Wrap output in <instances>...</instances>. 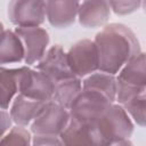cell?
I'll list each match as a JSON object with an SVG mask.
<instances>
[{"label":"cell","mask_w":146,"mask_h":146,"mask_svg":"<svg viewBox=\"0 0 146 146\" xmlns=\"http://www.w3.org/2000/svg\"><path fill=\"white\" fill-rule=\"evenodd\" d=\"M32 146H63L59 137L34 135L32 138Z\"/></svg>","instance_id":"cell-22"},{"label":"cell","mask_w":146,"mask_h":146,"mask_svg":"<svg viewBox=\"0 0 146 146\" xmlns=\"http://www.w3.org/2000/svg\"><path fill=\"white\" fill-rule=\"evenodd\" d=\"M13 120L9 112L6 110H0V139L11 129Z\"/></svg>","instance_id":"cell-23"},{"label":"cell","mask_w":146,"mask_h":146,"mask_svg":"<svg viewBox=\"0 0 146 146\" xmlns=\"http://www.w3.org/2000/svg\"><path fill=\"white\" fill-rule=\"evenodd\" d=\"M125 113L130 115L138 125L144 127L145 125V107H146V96L145 94H140L130 100L125 102L124 104L121 105Z\"/></svg>","instance_id":"cell-19"},{"label":"cell","mask_w":146,"mask_h":146,"mask_svg":"<svg viewBox=\"0 0 146 146\" xmlns=\"http://www.w3.org/2000/svg\"><path fill=\"white\" fill-rule=\"evenodd\" d=\"M82 91V81L79 78H72L55 83L51 100L70 110L76 97Z\"/></svg>","instance_id":"cell-18"},{"label":"cell","mask_w":146,"mask_h":146,"mask_svg":"<svg viewBox=\"0 0 146 146\" xmlns=\"http://www.w3.org/2000/svg\"><path fill=\"white\" fill-rule=\"evenodd\" d=\"M55 83L38 70L22 66L18 83V94L39 102H49L52 98Z\"/></svg>","instance_id":"cell-8"},{"label":"cell","mask_w":146,"mask_h":146,"mask_svg":"<svg viewBox=\"0 0 146 146\" xmlns=\"http://www.w3.org/2000/svg\"><path fill=\"white\" fill-rule=\"evenodd\" d=\"M112 146H133V144L130 141V139H125V140H122V141H119Z\"/></svg>","instance_id":"cell-24"},{"label":"cell","mask_w":146,"mask_h":146,"mask_svg":"<svg viewBox=\"0 0 146 146\" xmlns=\"http://www.w3.org/2000/svg\"><path fill=\"white\" fill-rule=\"evenodd\" d=\"M0 146H32L31 133L27 129L16 125L0 139Z\"/></svg>","instance_id":"cell-20"},{"label":"cell","mask_w":146,"mask_h":146,"mask_svg":"<svg viewBox=\"0 0 146 146\" xmlns=\"http://www.w3.org/2000/svg\"><path fill=\"white\" fill-rule=\"evenodd\" d=\"M3 30H5V29H3V24H2L1 22H0V34H1L2 32H3Z\"/></svg>","instance_id":"cell-25"},{"label":"cell","mask_w":146,"mask_h":146,"mask_svg":"<svg viewBox=\"0 0 146 146\" xmlns=\"http://www.w3.org/2000/svg\"><path fill=\"white\" fill-rule=\"evenodd\" d=\"M15 33L24 47V63L26 66L38 63L46 54L49 46L48 32L40 27H16Z\"/></svg>","instance_id":"cell-9"},{"label":"cell","mask_w":146,"mask_h":146,"mask_svg":"<svg viewBox=\"0 0 146 146\" xmlns=\"http://www.w3.org/2000/svg\"><path fill=\"white\" fill-rule=\"evenodd\" d=\"M95 146H112L129 139L133 132V123L123 107L112 104L100 116L89 123Z\"/></svg>","instance_id":"cell-2"},{"label":"cell","mask_w":146,"mask_h":146,"mask_svg":"<svg viewBox=\"0 0 146 146\" xmlns=\"http://www.w3.org/2000/svg\"><path fill=\"white\" fill-rule=\"evenodd\" d=\"M70 120L71 117L68 110L52 100H49L30 124L31 131L34 135L59 137V135L70 123Z\"/></svg>","instance_id":"cell-4"},{"label":"cell","mask_w":146,"mask_h":146,"mask_svg":"<svg viewBox=\"0 0 146 146\" xmlns=\"http://www.w3.org/2000/svg\"><path fill=\"white\" fill-rule=\"evenodd\" d=\"M63 146H95L88 123L70 120L65 130L59 135Z\"/></svg>","instance_id":"cell-17"},{"label":"cell","mask_w":146,"mask_h":146,"mask_svg":"<svg viewBox=\"0 0 146 146\" xmlns=\"http://www.w3.org/2000/svg\"><path fill=\"white\" fill-rule=\"evenodd\" d=\"M47 102H39L17 94L10 104L9 114L14 123L18 127H27L39 115Z\"/></svg>","instance_id":"cell-11"},{"label":"cell","mask_w":146,"mask_h":146,"mask_svg":"<svg viewBox=\"0 0 146 146\" xmlns=\"http://www.w3.org/2000/svg\"><path fill=\"white\" fill-rule=\"evenodd\" d=\"M72 73L79 78H86L98 71V55L94 41L82 39L76 41L66 52Z\"/></svg>","instance_id":"cell-5"},{"label":"cell","mask_w":146,"mask_h":146,"mask_svg":"<svg viewBox=\"0 0 146 146\" xmlns=\"http://www.w3.org/2000/svg\"><path fill=\"white\" fill-rule=\"evenodd\" d=\"M98 55V71L115 75L141 49L133 31L124 24L105 25L94 40Z\"/></svg>","instance_id":"cell-1"},{"label":"cell","mask_w":146,"mask_h":146,"mask_svg":"<svg viewBox=\"0 0 146 146\" xmlns=\"http://www.w3.org/2000/svg\"><path fill=\"white\" fill-rule=\"evenodd\" d=\"M82 90L95 91L106 97L111 103L116 98V79L115 75L104 72H95L86 76L82 81Z\"/></svg>","instance_id":"cell-15"},{"label":"cell","mask_w":146,"mask_h":146,"mask_svg":"<svg viewBox=\"0 0 146 146\" xmlns=\"http://www.w3.org/2000/svg\"><path fill=\"white\" fill-rule=\"evenodd\" d=\"M111 15L108 1H83L79 2L78 19L87 29L100 27L106 24Z\"/></svg>","instance_id":"cell-12"},{"label":"cell","mask_w":146,"mask_h":146,"mask_svg":"<svg viewBox=\"0 0 146 146\" xmlns=\"http://www.w3.org/2000/svg\"><path fill=\"white\" fill-rule=\"evenodd\" d=\"M116 98L119 105L146 91V63L145 54L140 51L132 57L117 73Z\"/></svg>","instance_id":"cell-3"},{"label":"cell","mask_w":146,"mask_h":146,"mask_svg":"<svg viewBox=\"0 0 146 146\" xmlns=\"http://www.w3.org/2000/svg\"><path fill=\"white\" fill-rule=\"evenodd\" d=\"M78 8V1H46V17L51 26L66 29L75 22Z\"/></svg>","instance_id":"cell-13"},{"label":"cell","mask_w":146,"mask_h":146,"mask_svg":"<svg viewBox=\"0 0 146 146\" xmlns=\"http://www.w3.org/2000/svg\"><path fill=\"white\" fill-rule=\"evenodd\" d=\"M7 14L17 27L40 26L46 19V1L14 0L8 3Z\"/></svg>","instance_id":"cell-7"},{"label":"cell","mask_w":146,"mask_h":146,"mask_svg":"<svg viewBox=\"0 0 146 146\" xmlns=\"http://www.w3.org/2000/svg\"><path fill=\"white\" fill-rule=\"evenodd\" d=\"M141 1H108L111 10L116 15H127L136 11L140 6Z\"/></svg>","instance_id":"cell-21"},{"label":"cell","mask_w":146,"mask_h":146,"mask_svg":"<svg viewBox=\"0 0 146 146\" xmlns=\"http://www.w3.org/2000/svg\"><path fill=\"white\" fill-rule=\"evenodd\" d=\"M36 70L47 75L54 83L76 78L70 68L66 51L60 44H54L47 49L43 57L36 63Z\"/></svg>","instance_id":"cell-10"},{"label":"cell","mask_w":146,"mask_h":146,"mask_svg":"<svg viewBox=\"0 0 146 146\" xmlns=\"http://www.w3.org/2000/svg\"><path fill=\"white\" fill-rule=\"evenodd\" d=\"M22 67L8 68L0 66V110H7L18 94Z\"/></svg>","instance_id":"cell-16"},{"label":"cell","mask_w":146,"mask_h":146,"mask_svg":"<svg viewBox=\"0 0 146 146\" xmlns=\"http://www.w3.org/2000/svg\"><path fill=\"white\" fill-rule=\"evenodd\" d=\"M24 60V47L15 31L3 30L0 34V66Z\"/></svg>","instance_id":"cell-14"},{"label":"cell","mask_w":146,"mask_h":146,"mask_svg":"<svg viewBox=\"0 0 146 146\" xmlns=\"http://www.w3.org/2000/svg\"><path fill=\"white\" fill-rule=\"evenodd\" d=\"M112 104L114 103H111L100 94L82 90L68 110L70 117L76 122L89 124L100 116Z\"/></svg>","instance_id":"cell-6"}]
</instances>
